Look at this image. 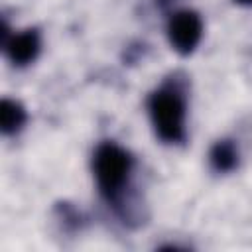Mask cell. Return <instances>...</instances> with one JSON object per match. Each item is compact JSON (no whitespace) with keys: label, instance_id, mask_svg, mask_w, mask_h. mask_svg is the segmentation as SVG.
Returning a JSON list of instances; mask_svg holds the SVG:
<instances>
[{"label":"cell","instance_id":"6da1fadb","mask_svg":"<svg viewBox=\"0 0 252 252\" xmlns=\"http://www.w3.org/2000/svg\"><path fill=\"white\" fill-rule=\"evenodd\" d=\"M156 134L165 142H179L185 134V100L175 89H159L148 102Z\"/></svg>","mask_w":252,"mask_h":252},{"label":"cell","instance_id":"7a4b0ae2","mask_svg":"<svg viewBox=\"0 0 252 252\" xmlns=\"http://www.w3.org/2000/svg\"><path fill=\"white\" fill-rule=\"evenodd\" d=\"M130 169H132V158L120 146L106 142L96 148L93 158V171H94L98 189L104 197L112 199L122 191L130 175Z\"/></svg>","mask_w":252,"mask_h":252},{"label":"cell","instance_id":"3957f363","mask_svg":"<svg viewBox=\"0 0 252 252\" xmlns=\"http://www.w3.org/2000/svg\"><path fill=\"white\" fill-rule=\"evenodd\" d=\"M203 33L201 18L191 10H179L169 18L167 24V37L175 51L179 53H191Z\"/></svg>","mask_w":252,"mask_h":252},{"label":"cell","instance_id":"277c9868","mask_svg":"<svg viewBox=\"0 0 252 252\" xmlns=\"http://www.w3.org/2000/svg\"><path fill=\"white\" fill-rule=\"evenodd\" d=\"M6 51H8V57L16 65H26L35 59V55L39 51V37L33 30L16 33L6 41Z\"/></svg>","mask_w":252,"mask_h":252},{"label":"cell","instance_id":"5b68a950","mask_svg":"<svg viewBox=\"0 0 252 252\" xmlns=\"http://www.w3.org/2000/svg\"><path fill=\"white\" fill-rule=\"evenodd\" d=\"M209 159L217 171H230L238 161V150L230 140H220L213 146Z\"/></svg>","mask_w":252,"mask_h":252},{"label":"cell","instance_id":"8992f818","mask_svg":"<svg viewBox=\"0 0 252 252\" xmlns=\"http://www.w3.org/2000/svg\"><path fill=\"white\" fill-rule=\"evenodd\" d=\"M26 122V110L22 108V104H18L16 100L4 98L0 104V124H2V132L4 134H14L18 132Z\"/></svg>","mask_w":252,"mask_h":252},{"label":"cell","instance_id":"52a82bcc","mask_svg":"<svg viewBox=\"0 0 252 252\" xmlns=\"http://www.w3.org/2000/svg\"><path fill=\"white\" fill-rule=\"evenodd\" d=\"M238 4H252V0H236Z\"/></svg>","mask_w":252,"mask_h":252}]
</instances>
